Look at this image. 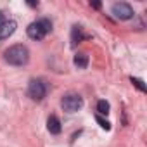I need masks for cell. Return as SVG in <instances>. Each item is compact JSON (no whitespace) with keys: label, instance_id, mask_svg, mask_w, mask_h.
<instances>
[{"label":"cell","instance_id":"9","mask_svg":"<svg viewBox=\"0 0 147 147\" xmlns=\"http://www.w3.org/2000/svg\"><path fill=\"white\" fill-rule=\"evenodd\" d=\"M83 38H85V35H83L82 28H80V26H73V31H71V40H73V45L80 43Z\"/></svg>","mask_w":147,"mask_h":147},{"label":"cell","instance_id":"3","mask_svg":"<svg viewBox=\"0 0 147 147\" xmlns=\"http://www.w3.org/2000/svg\"><path fill=\"white\" fill-rule=\"evenodd\" d=\"M61 107L66 113H78L83 107V99L78 94H67L61 99Z\"/></svg>","mask_w":147,"mask_h":147},{"label":"cell","instance_id":"11","mask_svg":"<svg viewBox=\"0 0 147 147\" xmlns=\"http://www.w3.org/2000/svg\"><path fill=\"white\" fill-rule=\"evenodd\" d=\"M95 119H97V123L100 125V128H104V130H111V123H109L107 119H104L100 114H97V116H95Z\"/></svg>","mask_w":147,"mask_h":147},{"label":"cell","instance_id":"5","mask_svg":"<svg viewBox=\"0 0 147 147\" xmlns=\"http://www.w3.org/2000/svg\"><path fill=\"white\" fill-rule=\"evenodd\" d=\"M111 12L114 14V18H118V19H121V21H126V19H131L133 18V9H131V5L130 4H126V2H116L114 5H113V9H111Z\"/></svg>","mask_w":147,"mask_h":147},{"label":"cell","instance_id":"13","mask_svg":"<svg viewBox=\"0 0 147 147\" xmlns=\"http://www.w3.org/2000/svg\"><path fill=\"white\" fill-rule=\"evenodd\" d=\"M90 5H92V7H94V9H99V7H100V4H99V2H92V4H90Z\"/></svg>","mask_w":147,"mask_h":147},{"label":"cell","instance_id":"4","mask_svg":"<svg viewBox=\"0 0 147 147\" xmlns=\"http://www.w3.org/2000/svg\"><path fill=\"white\" fill-rule=\"evenodd\" d=\"M28 95H30L33 100H36V102L43 100L45 95H47V87H45V83H43L42 80H38V78L30 80V83H28Z\"/></svg>","mask_w":147,"mask_h":147},{"label":"cell","instance_id":"14","mask_svg":"<svg viewBox=\"0 0 147 147\" xmlns=\"http://www.w3.org/2000/svg\"><path fill=\"white\" fill-rule=\"evenodd\" d=\"M2 23H4V12L0 11V24H2Z\"/></svg>","mask_w":147,"mask_h":147},{"label":"cell","instance_id":"8","mask_svg":"<svg viewBox=\"0 0 147 147\" xmlns=\"http://www.w3.org/2000/svg\"><path fill=\"white\" fill-rule=\"evenodd\" d=\"M73 64H75L78 69H85L88 66V54L87 52H78L73 59Z\"/></svg>","mask_w":147,"mask_h":147},{"label":"cell","instance_id":"12","mask_svg":"<svg viewBox=\"0 0 147 147\" xmlns=\"http://www.w3.org/2000/svg\"><path fill=\"white\" fill-rule=\"evenodd\" d=\"M130 82H131V83L140 90V92H145V90H147V88H145V85H144V82H142L140 78H133V76H131V78H130Z\"/></svg>","mask_w":147,"mask_h":147},{"label":"cell","instance_id":"1","mask_svg":"<svg viewBox=\"0 0 147 147\" xmlns=\"http://www.w3.org/2000/svg\"><path fill=\"white\" fill-rule=\"evenodd\" d=\"M4 59L11 64V66H24L28 61H30V50L18 43V45H12L9 47L5 52H4Z\"/></svg>","mask_w":147,"mask_h":147},{"label":"cell","instance_id":"10","mask_svg":"<svg viewBox=\"0 0 147 147\" xmlns=\"http://www.w3.org/2000/svg\"><path fill=\"white\" fill-rule=\"evenodd\" d=\"M109 109H111V106H109L107 100H99V102H97V111H99V114H109Z\"/></svg>","mask_w":147,"mask_h":147},{"label":"cell","instance_id":"6","mask_svg":"<svg viewBox=\"0 0 147 147\" xmlns=\"http://www.w3.org/2000/svg\"><path fill=\"white\" fill-rule=\"evenodd\" d=\"M16 28H18V23H16V21H12V19L4 21L2 24H0V40L9 38V36L16 31Z\"/></svg>","mask_w":147,"mask_h":147},{"label":"cell","instance_id":"7","mask_svg":"<svg viewBox=\"0 0 147 147\" xmlns=\"http://www.w3.org/2000/svg\"><path fill=\"white\" fill-rule=\"evenodd\" d=\"M47 130L52 133V135H59L61 133V130H62V126H61V121H59V118L57 116H49L47 118Z\"/></svg>","mask_w":147,"mask_h":147},{"label":"cell","instance_id":"2","mask_svg":"<svg viewBox=\"0 0 147 147\" xmlns=\"http://www.w3.org/2000/svg\"><path fill=\"white\" fill-rule=\"evenodd\" d=\"M50 31H52V23H50V19H47V18L36 19V21H33V23L26 28V33H28V36H30L31 40H43L45 35L50 33Z\"/></svg>","mask_w":147,"mask_h":147}]
</instances>
